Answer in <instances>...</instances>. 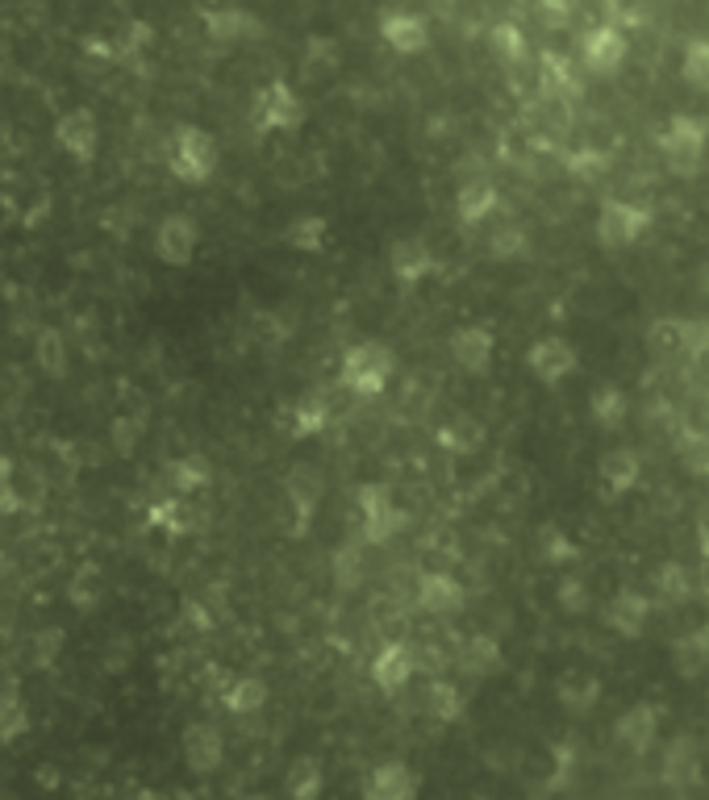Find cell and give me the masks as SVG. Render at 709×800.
Here are the masks:
<instances>
[{
  "instance_id": "1",
  "label": "cell",
  "mask_w": 709,
  "mask_h": 800,
  "mask_svg": "<svg viewBox=\"0 0 709 800\" xmlns=\"http://www.w3.org/2000/svg\"><path fill=\"white\" fill-rule=\"evenodd\" d=\"M397 375V354L388 342L376 338H363L343 354V367H338V384L359 400H376L393 384Z\"/></svg>"
},
{
  "instance_id": "2",
  "label": "cell",
  "mask_w": 709,
  "mask_h": 800,
  "mask_svg": "<svg viewBox=\"0 0 709 800\" xmlns=\"http://www.w3.org/2000/svg\"><path fill=\"white\" fill-rule=\"evenodd\" d=\"M167 167L179 184L201 188L222 167V147L204 125H176V134L167 142Z\"/></svg>"
},
{
  "instance_id": "3",
  "label": "cell",
  "mask_w": 709,
  "mask_h": 800,
  "mask_svg": "<svg viewBox=\"0 0 709 800\" xmlns=\"http://www.w3.org/2000/svg\"><path fill=\"white\" fill-rule=\"evenodd\" d=\"M656 147L663 154V167L676 175V179H693V175L701 172V163H706V150H709V134H706V122L701 117H693V113H672L663 129L656 134Z\"/></svg>"
},
{
  "instance_id": "4",
  "label": "cell",
  "mask_w": 709,
  "mask_h": 800,
  "mask_svg": "<svg viewBox=\"0 0 709 800\" xmlns=\"http://www.w3.org/2000/svg\"><path fill=\"white\" fill-rule=\"evenodd\" d=\"M359 534H363V542H372V547H384V542H393L401 529L409 525V513L393 500V488L388 484H359Z\"/></svg>"
},
{
  "instance_id": "5",
  "label": "cell",
  "mask_w": 709,
  "mask_h": 800,
  "mask_svg": "<svg viewBox=\"0 0 709 800\" xmlns=\"http://www.w3.org/2000/svg\"><path fill=\"white\" fill-rule=\"evenodd\" d=\"M656 225V209L638 204V200L609 197L597 209V242L606 250H626L634 242H643V234Z\"/></svg>"
},
{
  "instance_id": "6",
  "label": "cell",
  "mask_w": 709,
  "mask_h": 800,
  "mask_svg": "<svg viewBox=\"0 0 709 800\" xmlns=\"http://www.w3.org/2000/svg\"><path fill=\"white\" fill-rule=\"evenodd\" d=\"M251 125L259 134H297L304 125V100L297 84H288V79L263 84L251 104Z\"/></svg>"
},
{
  "instance_id": "7",
  "label": "cell",
  "mask_w": 709,
  "mask_h": 800,
  "mask_svg": "<svg viewBox=\"0 0 709 800\" xmlns=\"http://www.w3.org/2000/svg\"><path fill=\"white\" fill-rule=\"evenodd\" d=\"M626 59H631V38H626L622 25L597 22L581 34V67L588 75H601V79L618 75Z\"/></svg>"
},
{
  "instance_id": "8",
  "label": "cell",
  "mask_w": 709,
  "mask_h": 800,
  "mask_svg": "<svg viewBox=\"0 0 709 800\" xmlns=\"http://www.w3.org/2000/svg\"><path fill=\"white\" fill-rule=\"evenodd\" d=\"M526 367L543 388H559L563 379H572L581 367V350L572 347L563 334H543L538 342L526 350Z\"/></svg>"
},
{
  "instance_id": "9",
  "label": "cell",
  "mask_w": 709,
  "mask_h": 800,
  "mask_svg": "<svg viewBox=\"0 0 709 800\" xmlns=\"http://www.w3.org/2000/svg\"><path fill=\"white\" fill-rule=\"evenodd\" d=\"M201 29L209 34V42H222V47L259 42L268 34L263 17H254L242 4H209V9H201Z\"/></svg>"
},
{
  "instance_id": "10",
  "label": "cell",
  "mask_w": 709,
  "mask_h": 800,
  "mask_svg": "<svg viewBox=\"0 0 709 800\" xmlns=\"http://www.w3.org/2000/svg\"><path fill=\"white\" fill-rule=\"evenodd\" d=\"M54 142L67 159L76 163H97L101 154V125H97V113L92 109H67L59 122H54Z\"/></svg>"
},
{
  "instance_id": "11",
  "label": "cell",
  "mask_w": 709,
  "mask_h": 800,
  "mask_svg": "<svg viewBox=\"0 0 709 800\" xmlns=\"http://www.w3.org/2000/svg\"><path fill=\"white\" fill-rule=\"evenodd\" d=\"M376 34H381L384 47L397 50V54H422L431 47V22L413 9H397V4H388L376 17Z\"/></svg>"
},
{
  "instance_id": "12",
  "label": "cell",
  "mask_w": 709,
  "mask_h": 800,
  "mask_svg": "<svg viewBox=\"0 0 709 800\" xmlns=\"http://www.w3.org/2000/svg\"><path fill=\"white\" fill-rule=\"evenodd\" d=\"M201 250V225L188 213H167L159 229H154V254L167 263V267H188Z\"/></svg>"
},
{
  "instance_id": "13",
  "label": "cell",
  "mask_w": 709,
  "mask_h": 800,
  "mask_svg": "<svg viewBox=\"0 0 709 800\" xmlns=\"http://www.w3.org/2000/svg\"><path fill=\"white\" fill-rule=\"evenodd\" d=\"M363 800H418L422 797V775L413 772L401 759H384L372 772L363 775Z\"/></svg>"
},
{
  "instance_id": "14",
  "label": "cell",
  "mask_w": 709,
  "mask_h": 800,
  "mask_svg": "<svg viewBox=\"0 0 709 800\" xmlns=\"http://www.w3.org/2000/svg\"><path fill=\"white\" fill-rule=\"evenodd\" d=\"M179 754L192 775H213L226 763V738L213 722H192L179 738Z\"/></svg>"
},
{
  "instance_id": "15",
  "label": "cell",
  "mask_w": 709,
  "mask_h": 800,
  "mask_svg": "<svg viewBox=\"0 0 709 800\" xmlns=\"http://www.w3.org/2000/svg\"><path fill=\"white\" fill-rule=\"evenodd\" d=\"M388 272L397 284H406V288H418L422 279H431L438 272V254L431 250L426 238H418V234H409V238H397L393 247H388Z\"/></svg>"
},
{
  "instance_id": "16",
  "label": "cell",
  "mask_w": 709,
  "mask_h": 800,
  "mask_svg": "<svg viewBox=\"0 0 709 800\" xmlns=\"http://www.w3.org/2000/svg\"><path fill=\"white\" fill-rule=\"evenodd\" d=\"M413 675H418V650L409 647V642H384L376 650V659H372V684L381 688L384 697L406 692L409 684H413Z\"/></svg>"
},
{
  "instance_id": "17",
  "label": "cell",
  "mask_w": 709,
  "mask_h": 800,
  "mask_svg": "<svg viewBox=\"0 0 709 800\" xmlns=\"http://www.w3.org/2000/svg\"><path fill=\"white\" fill-rule=\"evenodd\" d=\"M659 722H663V709L651 704V700H638V704H631L613 722V738H618V747L634 750V754H647L659 738Z\"/></svg>"
},
{
  "instance_id": "18",
  "label": "cell",
  "mask_w": 709,
  "mask_h": 800,
  "mask_svg": "<svg viewBox=\"0 0 709 800\" xmlns=\"http://www.w3.org/2000/svg\"><path fill=\"white\" fill-rule=\"evenodd\" d=\"M451 359H456L459 372L468 375H484L493 367V354H497V338H493V329L488 325H459L456 334H451Z\"/></svg>"
},
{
  "instance_id": "19",
  "label": "cell",
  "mask_w": 709,
  "mask_h": 800,
  "mask_svg": "<svg viewBox=\"0 0 709 800\" xmlns=\"http://www.w3.org/2000/svg\"><path fill=\"white\" fill-rule=\"evenodd\" d=\"M651 609L656 600L638 588H618L613 600L606 604V625L618 634V638H643V629L651 622Z\"/></svg>"
},
{
  "instance_id": "20",
  "label": "cell",
  "mask_w": 709,
  "mask_h": 800,
  "mask_svg": "<svg viewBox=\"0 0 709 800\" xmlns=\"http://www.w3.org/2000/svg\"><path fill=\"white\" fill-rule=\"evenodd\" d=\"M659 779L668 788H693L701 779V747L693 734H676L659 754Z\"/></svg>"
},
{
  "instance_id": "21",
  "label": "cell",
  "mask_w": 709,
  "mask_h": 800,
  "mask_svg": "<svg viewBox=\"0 0 709 800\" xmlns=\"http://www.w3.org/2000/svg\"><path fill=\"white\" fill-rule=\"evenodd\" d=\"M468 604V592L451 572H426L418 579V609L431 617H456Z\"/></svg>"
},
{
  "instance_id": "22",
  "label": "cell",
  "mask_w": 709,
  "mask_h": 800,
  "mask_svg": "<svg viewBox=\"0 0 709 800\" xmlns=\"http://www.w3.org/2000/svg\"><path fill=\"white\" fill-rule=\"evenodd\" d=\"M597 475H601V488H606V497H626V492H634L638 488V479H643V454L634 447H613L601 454V467H597Z\"/></svg>"
},
{
  "instance_id": "23",
  "label": "cell",
  "mask_w": 709,
  "mask_h": 800,
  "mask_svg": "<svg viewBox=\"0 0 709 800\" xmlns=\"http://www.w3.org/2000/svg\"><path fill=\"white\" fill-rule=\"evenodd\" d=\"M284 492H288V504H293V513H297V525L313 522V513H318V504H322V492H326V479L318 467H309V463H297L288 479H284Z\"/></svg>"
},
{
  "instance_id": "24",
  "label": "cell",
  "mask_w": 709,
  "mask_h": 800,
  "mask_svg": "<svg viewBox=\"0 0 709 800\" xmlns=\"http://www.w3.org/2000/svg\"><path fill=\"white\" fill-rule=\"evenodd\" d=\"M213 484V467L201 454H179L172 463H163V488L172 497H197Z\"/></svg>"
},
{
  "instance_id": "25",
  "label": "cell",
  "mask_w": 709,
  "mask_h": 800,
  "mask_svg": "<svg viewBox=\"0 0 709 800\" xmlns=\"http://www.w3.org/2000/svg\"><path fill=\"white\" fill-rule=\"evenodd\" d=\"M497 204H501V192H497V184H488V179H472V184H463L456 197V217L463 229H476L484 225L493 213H497Z\"/></svg>"
},
{
  "instance_id": "26",
  "label": "cell",
  "mask_w": 709,
  "mask_h": 800,
  "mask_svg": "<svg viewBox=\"0 0 709 800\" xmlns=\"http://www.w3.org/2000/svg\"><path fill=\"white\" fill-rule=\"evenodd\" d=\"M459 667L472 679H488V675H497L506 667V650H501V642L493 634H472L459 647Z\"/></svg>"
},
{
  "instance_id": "27",
  "label": "cell",
  "mask_w": 709,
  "mask_h": 800,
  "mask_svg": "<svg viewBox=\"0 0 709 800\" xmlns=\"http://www.w3.org/2000/svg\"><path fill=\"white\" fill-rule=\"evenodd\" d=\"M556 700L572 713V717H584V713H593L597 700H601V679L588 672H563L556 679Z\"/></svg>"
},
{
  "instance_id": "28",
  "label": "cell",
  "mask_w": 709,
  "mask_h": 800,
  "mask_svg": "<svg viewBox=\"0 0 709 800\" xmlns=\"http://www.w3.org/2000/svg\"><path fill=\"white\" fill-rule=\"evenodd\" d=\"M538 88H543V97L551 100H568L581 92V84H576V67H572V59L568 54H559V50H543L538 54Z\"/></svg>"
},
{
  "instance_id": "29",
  "label": "cell",
  "mask_w": 709,
  "mask_h": 800,
  "mask_svg": "<svg viewBox=\"0 0 709 800\" xmlns=\"http://www.w3.org/2000/svg\"><path fill=\"white\" fill-rule=\"evenodd\" d=\"M326 792V767H322V759H313V754H301L288 775H284V797L288 800H322Z\"/></svg>"
},
{
  "instance_id": "30",
  "label": "cell",
  "mask_w": 709,
  "mask_h": 800,
  "mask_svg": "<svg viewBox=\"0 0 709 800\" xmlns=\"http://www.w3.org/2000/svg\"><path fill=\"white\" fill-rule=\"evenodd\" d=\"M588 417H593V425H601V429H622L626 417H631V397H626V388H618V384L593 388V397H588Z\"/></svg>"
},
{
  "instance_id": "31",
  "label": "cell",
  "mask_w": 709,
  "mask_h": 800,
  "mask_svg": "<svg viewBox=\"0 0 709 800\" xmlns=\"http://www.w3.org/2000/svg\"><path fill=\"white\" fill-rule=\"evenodd\" d=\"M268 704V684L259 675H238L222 688V709L229 717H251Z\"/></svg>"
},
{
  "instance_id": "32",
  "label": "cell",
  "mask_w": 709,
  "mask_h": 800,
  "mask_svg": "<svg viewBox=\"0 0 709 800\" xmlns=\"http://www.w3.org/2000/svg\"><path fill=\"white\" fill-rule=\"evenodd\" d=\"M709 663V629H688L684 638H676V647H672V667L681 679H693V675H701Z\"/></svg>"
},
{
  "instance_id": "33",
  "label": "cell",
  "mask_w": 709,
  "mask_h": 800,
  "mask_svg": "<svg viewBox=\"0 0 709 800\" xmlns=\"http://www.w3.org/2000/svg\"><path fill=\"white\" fill-rule=\"evenodd\" d=\"M284 242L293 250H301V254H318V250L329 242V222L322 213H301V217H293L288 229H284Z\"/></svg>"
},
{
  "instance_id": "34",
  "label": "cell",
  "mask_w": 709,
  "mask_h": 800,
  "mask_svg": "<svg viewBox=\"0 0 709 800\" xmlns=\"http://www.w3.org/2000/svg\"><path fill=\"white\" fill-rule=\"evenodd\" d=\"M488 47L493 54L506 63V67H518V63H526V54H531V42H526V29L513 22H497L488 29Z\"/></svg>"
},
{
  "instance_id": "35",
  "label": "cell",
  "mask_w": 709,
  "mask_h": 800,
  "mask_svg": "<svg viewBox=\"0 0 709 800\" xmlns=\"http://www.w3.org/2000/svg\"><path fill=\"white\" fill-rule=\"evenodd\" d=\"M651 584H656V597L663 604H684V600L693 597V575L684 563L676 559H668V563H659L656 575H651Z\"/></svg>"
},
{
  "instance_id": "36",
  "label": "cell",
  "mask_w": 709,
  "mask_h": 800,
  "mask_svg": "<svg viewBox=\"0 0 709 800\" xmlns=\"http://www.w3.org/2000/svg\"><path fill=\"white\" fill-rule=\"evenodd\" d=\"M463 709H468V700L459 692L451 679H431V688H426V713H431L434 722L451 725L463 717Z\"/></svg>"
},
{
  "instance_id": "37",
  "label": "cell",
  "mask_w": 709,
  "mask_h": 800,
  "mask_svg": "<svg viewBox=\"0 0 709 800\" xmlns=\"http://www.w3.org/2000/svg\"><path fill=\"white\" fill-rule=\"evenodd\" d=\"M438 447L451 450V454H472V450H481L484 442V429L481 422H472V417H451V422L438 425Z\"/></svg>"
},
{
  "instance_id": "38",
  "label": "cell",
  "mask_w": 709,
  "mask_h": 800,
  "mask_svg": "<svg viewBox=\"0 0 709 800\" xmlns=\"http://www.w3.org/2000/svg\"><path fill=\"white\" fill-rule=\"evenodd\" d=\"M67 597H72V604H76L79 613H92L97 604L104 600V575L97 563H84V567H76V575H72V584H67Z\"/></svg>"
},
{
  "instance_id": "39",
  "label": "cell",
  "mask_w": 709,
  "mask_h": 800,
  "mask_svg": "<svg viewBox=\"0 0 709 800\" xmlns=\"http://www.w3.org/2000/svg\"><path fill=\"white\" fill-rule=\"evenodd\" d=\"M34 363L51 375V379H63V375H67V342H63L59 329L47 325V329L38 334V342H34Z\"/></svg>"
},
{
  "instance_id": "40",
  "label": "cell",
  "mask_w": 709,
  "mask_h": 800,
  "mask_svg": "<svg viewBox=\"0 0 709 800\" xmlns=\"http://www.w3.org/2000/svg\"><path fill=\"white\" fill-rule=\"evenodd\" d=\"M538 554H543V563H551V567H568V563L581 559V547H576L572 534H563L559 525H543V529H538Z\"/></svg>"
},
{
  "instance_id": "41",
  "label": "cell",
  "mask_w": 709,
  "mask_h": 800,
  "mask_svg": "<svg viewBox=\"0 0 709 800\" xmlns=\"http://www.w3.org/2000/svg\"><path fill=\"white\" fill-rule=\"evenodd\" d=\"M681 79L697 92H709V38H693L681 50Z\"/></svg>"
},
{
  "instance_id": "42",
  "label": "cell",
  "mask_w": 709,
  "mask_h": 800,
  "mask_svg": "<svg viewBox=\"0 0 709 800\" xmlns=\"http://www.w3.org/2000/svg\"><path fill=\"white\" fill-rule=\"evenodd\" d=\"M29 734V704L22 692H4L0 697V742H17Z\"/></svg>"
},
{
  "instance_id": "43",
  "label": "cell",
  "mask_w": 709,
  "mask_h": 800,
  "mask_svg": "<svg viewBox=\"0 0 709 800\" xmlns=\"http://www.w3.org/2000/svg\"><path fill=\"white\" fill-rule=\"evenodd\" d=\"M334 584L343 592H351L363 584V542H343L334 550Z\"/></svg>"
},
{
  "instance_id": "44",
  "label": "cell",
  "mask_w": 709,
  "mask_h": 800,
  "mask_svg": "<svg viewBox=\"0 0 709 800\" xmlns=\"http://www.w3.org/2000/svg\"><path fill=\"white\" fill-rule=\"evenodd\" d=\"M329 425V404L322 397H304L297 404V413H293V429H297V438H313V434H322Z\"/></svg>"
},
{
  "instance_id": "45",
  "label": "cell",
  "mask_w": 709,
  "mask_h": 800,
  "mask_svg": "<svg viewBox=\"0 0 709 800\" xmlns=\"http://www.w3.org/2000/svg\"><path fill=\"white\" fill-rule=\"evenodd\" d=\"M556 600L563 613H572V617H584L588 609H593V592H588V584H584L581 575H563L556 588Z\"/></svg>"
},
{
  "instance_id": "46",
  "label": "cell",
  "mask_w": 709,
  "mask_h": 800,
  "mask_svg": "<svg viewBox=\"0 0 709 800\" xmlns=\"http://www.w3.org/2000/svg\"><path fill=\"white\" fill-rule=\"evenodd\" d=\"M676 450H681L684 472L709 475V434H701V429H688L681 442H676Z\"/></svg>"
},
{
  "instance_id": "47",
  "label": "cell",
  "mask_w": 709,
  "mask_h": 800,
  "mask_svg": "<svg viewBox=\"0 0 709 800\" xmlns=\"http://www.w3.org/2000/svg\"><path fill=\"white\" fill-rule=\"evenodd\" d=\"M534 17L543 29H551V34H563L572 17H576V0H534Z\"/></svg>"
},
{
  "instance_id": "48",
  "label": "cell",
  "mask_w": 709,
  "mask_h": 800,
  "mask_svg": "<svg viewBox=\"0 0 709 800\" xmlns=\"http://www.w3.org/2000/svg\"><path fill=\"white\" fill-rule=\"evenodd\" d=\"M647 347H651V354H681V317H663L651 325Z\"/></svg>"
},
{
  "instance_id": "49",
  "label": "cell",
  "mask_w": 709,
  "mask_h": 800,
  "mask_svg": "<svg viewBox=\"0 0 709 800\" xmlns=\"http://www.w3.org/2000/svg\"><path fill=\"white\" fill-rule=\"evenodd\" d=\"M522 250H526L522 225H501V229L488 238V254H493V259H518Z\"/></svg>"
},
{
  "instance_id": "50",
  "label": "cell",
  "mask_w": 709,
  "mask_h": 800,
  "mask_svg": "<svg viewBox=\"0 0 709 800\" xmlns=\"http://www.w3.org/2000/svg\"><path fill=\"white\" fill-rule=\"evenodd\" d=\"M606 167H609L606 150H576V154H568V172L576 175V179H601Z\"/></svg>"
},
{
  "instance_id": "51",
  "label": "cell",
  "mask_w": 709,
  "mask_h": 800,
  "mask_svg": "<svg viewBox=\"0 0 709 800\" xmlns=\"http://www.w3.org/2000/svg\"><path fill=\"white\" fill-rule=\"evenodd\" d=\"M681 354H709V322H681Z\"/></svg>"
},
{
  "instance_id": "52",
  "label": "cell",
  "mask_w": 709,
  "mask_h": 800,
  "mask_svg": "<svg viewBox=\"0 0 709 800\" xmlns=\"http://www.w3.org/2000/svg\"><path fill=\"white\" fill-rule=\"evenodd\" d=\"M22 509V492H17V479H13V463L0 459V513H17Z\"/></svg>"
},
{
  "instance_id": "53",
  "label": "cell",
  "mask_w": 709,
  "mask_h": 800,
  "mask_svg": "<svg viewBox=\"0 0 709 800\" xmlns=\"http://www.w3.org/2000/svg\"><path fill=\"white\" fill-rule=\"evenodd\" d=\"M59 650H63V629H47V634H38V642H34V659H38L42 667H51L54 659H59Z\"/></svg>"
},
{
  "instance_id": "54",
  "label": "cell",
  "mask_w": 709,
  "mask_h": 800,
  "mask_svg": "<svg viewBox=\"0 0 709 800\" xmlns=\"http://www.w3.org/2000/svg\"><path fill=\"white\" fill-rule=\"evenodd\" d=\"M126 800H159V792H154V788H134Z\"/></svg>"
},
{
  "instance_id": "55",
  "label": "cell",
  "mask_w": 709,
  "mask_h": 800,
  "mask_svg": "<svg viewBox=\"0 0 709 800\" xmlns=\"http://www.w3.org/2000/svg\"><path fill=\"white\" fill-rule=\"evenodd\" d=\"M701 559L709 563V525H701Z\"/></svg>"
},
{
  "instance_id": "56",
  "label": "cell",
  "mask_w": 709,
  "mask_h": 800,
  "mask_svg": "<svg viewBox=\"0 0 709 800\" xmlns=\"http://www.w3.org/2000/svg\"><path fill=\"white\" fill-rule=\"evenodd\" d=\"M4 567H9V559H4V550H0V575H4Z\"/></svg>"
},
{
  "instance_id": "57",
  "label": "cell",
  "mask_w": 709,
  "mask_h": 800,
  "mask_svg": "<svg viewBox=\"0 0 709 800\" xmlns=\"http://www.w3.org/2000/svg\"><path fill=\"white\" fill-rule=\"evenodd\" d=\"M176 800H192V797H188V792H176Z\"/></svg>"
}]
</instances>
